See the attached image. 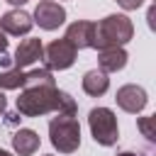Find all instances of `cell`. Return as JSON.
Segmentation results:
<instances>
[{
	"label": "cell",
	"mask_w": 156,
	"mask_h": 156,
	"mask_svg": "<svg viewBox=\"0 0 156 156\" xmlns=\"http://www.w3.org/2000/svg\"><path fill=\"white\" fill-rule=\"evenodd\" d=\"M63 90L56 85H29L22 88L17 98V112L22 117H41L49 112H61Z\"/></svg>",
	"instance_id": "6da1fadb"
},
{
	"label": "cell",
	"mask_w": 156,
	"mask_h": 156,
	"mask_svg": "<svg viewBox=\"0 0 156 156\" xmlns=\"http://www.w3.org/2000/svg\"><path fill=\"white\" fill-rule=\"evenodd\" d=\"M134 37V24L127 15H107L95 24V49H110V46H124Z\"/></svg>",
	"instance_id": "7a4b0ae2"
},
{
	"label": "cell",
	"mask_w": 156,
	"mask_h": 156,
	"mask_svg": "<svg viewBox=\"0 0 156 156\" xmlns=\"http://www.w3.org/2000/svg\"><path fill=\"white\" fill-rule=\"evenodd\" d=\"M49 136L54 149L61 154H73L80 146V124L76 115H56L49 122Z\"/></svg>",
	"instance_id": "3957f363"
},
{
	"label": "cell",
	"mask_w": 156,
	"mask_h": 156,
	"mask_svg": "<svg viewBox=\"0 0 156 156\" xmlns=\"http://www.w3.org/2000/svg\"><path fill=\"white\" fill-rule=\"evenodd\" d=\"M88 124H90V134L98 144H102V146L117 144L119 129H117V117L110 107H93L88 115Z\"/></svg>",
	"instance_id": "277c9868"
},
{
	"label": "cell",
	"mask_w": 156,
	"mask_h": 156,
	"mask_svg": "<svg viewBox=\"0 0 156 156\" xmlns=\"http://www.w3.org/2000/svg\"><path fill=\"white\" fill-rule=\"evenodd\" d=\"M76 54H78V49H76L68 39H54V41L44 49L46 68H49V71H63V68H71L73 61H76Z\"/></svg>",
	"instance_id": "5b68a950"
},
{
	"label": "cell",
	"mask_w": 156,
	"mask_h": 156,
	"mask_svg": "<svg viewBox=\"0 0 156 156\" xmlns=\"http://www.w3.org/2000/svg\"><path fill=\"white\" fill-rule=\"evenodd\" d=\"M34 22L41 27V29H58L63 22H66V10L63 5L54 2V0H41L34 10Z\"/></svg>",
	"instance_id": "8992f818"
},
{
	"label": "cell",
	"mask_w": 156,
	"mask_h": 156,
	"mask_svg": "<svg viewBox=\"0 0 156 156\" xmlns=\"http://www.w3.org/2000/svg\"><path fill=\"white\" fill-rule=\"evenodd\" d=\"M115 100H117V105H119L124 112H132V115L141 112V110L146 107V102H149V98H146V90H144L141 85H134V83H129V85H122V88L117 90Z\"/></svg>",
	"instance_id": "52a82bcc"
},
{
	"label": "cell",
	"mask_w": 156,
	"mask_h": 156,
	"mask_svg": "<svg viewBox=\"0 0 156 156\" xmlns=\"http://www.w3.org/2000/svg\"><path fill=\"white\" fill-rule=\"evenodd\" d=\"M39 58H44V44H41V39L29 37V39H22V41L17 44L15 56H12V66L27 68V66L37 63Z\"/></svg>",
	"instance_id": "ba28073f"
},
{
	"label": "cell",
	"mask_w": 156,
	"mask_h": 156,
	"mask_svg": "<svg viewBox=\"0 0 156 156\" xmlns=\"http://www.w3.org/2000/svg\"><path fill=\"white\" fill-rule=\"evenodd\" d=\"M63 39H68L76 49H90L95 41V24L88 20H76L73 24H68Z\"/></svg>",
	"instance_id": "9c48e42d"
},
{
	"label": "cell",
	"mask_w": 156,
	"mask_h": 156,
	"mask_svg": "<svg viewBox=\"0 0 156 156\" xmlns=\"http://www.w3.org/2000/svg\"><path fill=\"white\" fill-rule=\"evenodd\" d=\"M32 24H34V20H32V15L24 12V10H10V12H5V15L0 17L2 32H5V34H12V37L27 34V32L32 29Z\"/></svg>",
	"instance_id": "30bf717a"
},
{
	"label": "cell",
	"mask_w": 156,
	"mask_h": 156,
	"mask_svg": "<svg viewBox=\"0 0 156 156\" xmlns=\"http://www.w3.org/2000/svg\"><path fill=\"white\" fill-rule=\"evenodd\" d=\"M98 63L105 73H115V71H122L127 66V51L122 46H110V49H98Z\"/></svg>",
	"instance_id": "8fae6325"
},
{
	"label": "cell",
	"mask_w": 156,
	"mask_h": 156,
	"mask_svg": "<svg viewBox=\"0 0 156 156\" xmlns=\"http://www.w3.org/2000/svg\"><path fill=\"white\" fill-rule=\"evenodd\" d=\"M107 88H110V78H107V73L102 68H93V71H88L83 76V90L88 95L100 98V95L107 93Z\"/></svg>",
	"instance_id": "7c38bea8"
},
{
	"label": "cell",
	"mask_w": 156,
	"mask_h": 156,
	"mask_svg": "<svg viewBox=\"0 0 156 156\" xmlns=\"http://www.w3.org/2000/svg\"><path fill=\"white\" fill-rule=\"evenodd\" d=\"M12 146L20 156H32L39 149V134L34 129H17L12 136Z\"/></svg>",
	"instance_id": "4fadbf2b"
},
{
	"label": "cell",
	"mask_w": 156,
	"mask_h": 156,
	"mask_svg": "<svg viewBox=\"0 0 156 156\" xmlns=\"http://www.w3.org/2000/svg\"><path fill=\"white\" fill-rule=\"evenodd\" d=\"M24 85V71L12 66L10 71H0V88L2 90H17Z\"/></svg>",
	"instance_id": "5bb4252c"
},
{
	"label": "cell",
	"mask_w": 156,
	"mask_h": 156,
	"mask_svg": "<svg viewBox=\"0 0 156 156\" xmlns=\"http://www.w3.org/2000/svg\"><path fill=\"white\" fill-rule=\"evenodd\" d=\"M29 85H56V83H54V73H51L49 68L29 71V73H24V85H22V88H29Z\"/></svg>",
	"instance_id": "9a60e30c"
},
{
	"label": "cell",
	"mask_w": 156,
	"mask_h": 156,
	"mask_svg": "<svg viewBox=\"0 0 156 156\" xmlns=\"http://www.w3.org/2000/svg\"><path fill=\"white\" fill-rule=\"evenodd\" d=\"M154 122H156V117H139V119H136V127L141 129V134H144L149 141H154V139H156V132H154Z\"/></svg>",
	"instance_id": "2e32d148"
},
{
	"label": "cell",
	"mask_w": 156,
	"mask_h": 156,
	"mask_svg": "<svg viewBox=\"0 0 156 156\" xmlns=\"http://www.w3.org/2000/svg\"><path fill=\"white\" fill-rule=\"evenodd\" d=\"M141 2L144 0H117V5L124 10H136V7H141Z\"/></svg>",
	"instance_id": "e0dca14e"
},
{
	"label": "cell",
	"mask_w": 156,
	"mask_h": 156,
	"mask_svg": "<svg viewBox=\"0 0 156 156\" xmlns=\"http://www.w3.org/2000/svg\"><path fill=\"white\" fill-rule=\"evenodd\" d=\"M5 49H7V37L5 32H0V54H5Z\"/></svg>",
	"instance_id": "ac0fdd59"
},
{
	"label": "cell",
	"mask_w": 156,
	"mask_h": 156,
	"mask_svg": "<svg viewBox=\"0 0 156 156\" xmlns=\"http://www.w3.org/2000/svg\"><path fill=\"white\" fill-rule=\"evenodd\" d=\"M5 107H7V98L0 93V115H5Z\"/></svg>",
	"instance_id": "d6986e66"
},
{
	"label": "cell",
	"mask_w": 156,
	"mask_h": 156,
	"mask_svg": "<svg viewBox=\"0 0 156 156\" xmlns=\"http://www.w3.org/2000/svg\"><path fill=\"white\" fill-rule=\"evenodd\" d=\"M154 15H156V7L151 5V7H149V27H154Z\"/></svg>",
	"instance_id": "ffe728a7"
},
{
	"label": "cell",
	"mask_w": 156,
	"mask_h": 156,
	"mask_svg": "<svg viewBox=\"0 0 156 156\" xmlns=\"http://www.w3.org/2000/svg\"><path fill=\"white\" fill-rule=\"evenodd\" d=\"M10 63H12V58L5 56V54H0V66H10Z\"/></svg>",
	"instance_id": "44dd1931"
},
{
	"label": "cell",
	"mask_w": 156,
	"mask_h": 156,
	"mask_svg": "<svg viewBox=\"0 0 156 156\" xmlns=\"http://www.w3.org/2000/svg\"><path fill=\"white\" fill-rule=\"evenodd\" d=\"M7 2H10V5H24L27 0H7Z\"/></svg>",
	"instance_id": "7402d4cb"
},
{
	"label": "cell",
	"mask_w": 156,
	"mask_h": 156,
	"mask_svg": "<svg viewBox=\"0 0 156 156\" xmlns=\"http://www.w3.org/2000/svg\"><path fill=\"white\" fill-rule=\"evenodd\" d=\"M117 156H136L134 151H122V154H117Z\"/></svg>",
	"instance_id": "603a6c76"
},
{
	"label": "cell",
	"mask_w": 156,
	"mask_h": 156,
	"mask_svg": "<svg viewBox=\"0 0 156 156\" xmlns=\"http://www.w3.org/2000/svg\"><path fill=\"white\" fill-rule=\"evenodd\" d=\"M0 156H12L10 151H5V149H0Z\"/></svg>",
	"instance_id": "cb8c5ba5"
}]
</instances>
